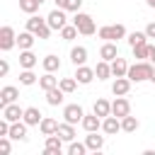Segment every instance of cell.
<instances>
[{"label": "cell", "instance_id": "1", "mask_svg": "<svg viewBox=\"0 0 155 155\" xmlns=\"http://www.w3.org/2000/svg\"><path fill=\"white\" fill-rule=\"evenodd\" d=\"M150 75H153V63H148V61H138V63L128 65V73H126V78L131 82H145V80H150Z\"/></svg>", "mask_w": 155, "mask_h": 155}, {"label": "cell", "instance_id": "2", "mask_svg": "<svg viewBox=\"0 0 155 155\" xmlns=\"http://www.w3.org/2000/svg\"><path fill=\"white\" fill-rule=\"evenodd\" d=\"M27 29L29 31H34L36 34V39H48L51 36V27H48V22L46 19H41L39 15H29V19H27Z\"/></svg>", "mask_w": 155, "mask_h": 155}, {"label": "cell", "instance_id": "3", "mask_svg": "<svg viewBox=\"0 0 155 155\" xmlns=\"http://www.w3.org/2000/svg\"><path fill=\"white\" fill-rule=\"evenodd\" d=\"M73 24L78 27V31L82 34V36H92L97 29H94V19L87 15V12H75V17H73Z\"/></svg>", "mask_w": 155, "mask_h": 155}, {"label": "cell", "instance_id": "4", "mask_svg": "<svg viewBox=\"0 0 155 155\" xmlns=\"http://www.w3.org/2000/svg\"><path fill=\"white\" fill-rule=\"evenodd\" d=\"M97 36L104 39V41H119V39L126 36V27L124 24H107V27L97 29Z\"/></svg>", "mask_w": 155, "mask_h": 155}, {"label": "cell", "instance_id": "5", "mask_svg": "<svg viewBox=\"0 0 155 155\" xmlns=\"http://www.w3.org/2000/svg\"><path fill=\"white\" fill-rule=\"evenodd\" d=\"M46 22H48V27H51L53 31H61V29L68 24V19H65V10H61V7L51 10L48 17H46Z\"/></svg>", "mask_w": 155, "mask_h": 155}, {"label": "cell", "instance_id": "6", "mask_svg": "<svg viewBox=\"0 0 155 155\" xmlns=\"http://www.w3.org/2000/svg\"><path fill=\"white\" fill-rule=\"evenodd\" d=\"M82 116H85V109H82L80 104H65V107H63V121H68V124H80Z\"/></svg>", "mask_w": 155, "mask_h": 155}, {"label": "cell", "instance_id": "7", "mask_svg": "<svg viewBox=\"0 0 155 155\" xmlns=\"http://www.w3.org/2000/svg\"><path fill=\"white\" fill-rule=\"evenodd\" d=\"M12 46H17V34H15V29L10 24H5L0 29V48L2 51H10Z\"/></svg>", "mask_w": 155, "mask_h": 155}, {"label": "cell", "instance_id": "8", "mask_svg": "<svg viewBox=\"0 0 155 155\" xmlns=\"http://www.w3.org/2000/svg\"><path fill=\"white\" fill-rule=\"evenodd\" d=\"M63 138L58 136V133H51V136H46V148H44V155H61L63 153Z\"/></svg>", "mask_w": 155, "mask_h": 155}, {"label": "cell", "instance_id": "9", "mask_svg": "<svg viewBox=\"0 0 155 155\" xmlns=\"http://www.w3.org/2000/svg\"><path fill=\"white\" fill-rule=\"evenodd\" d=\"M17 97H19V90L15 85H5L0 90V109L7 107V104H12V102H17Z\"/></svg>", "mask_w": 155, "mask_h": 155}, {"label": "cell", "instance_id": "10", "mask_svg": "<svg viewBox=\"0 0 155 155\" xmlns=\"http://www.w3.org/2000/svg\"><path fill=\"white\" fill-rule=\"evenodd\" d=\"M102 131H104L107 136L119 133V131H121V119H119V116H114V114L104 116V119H102Z\"/></svg>", "mask_w": 155, "mask_h": 155}, {"label": "cell", "instance_id": "11", "mask_svg": "<svg viewBox=\"0 0 155 155\" xmlns=\"http://www.w3.org/2000/svg\"><path fill=\"white\" fill-rule=\"evenodd\" d=\"M94 78H97V75H94V68H87V65H75V80H78L80 85H90Z\"/></svg>", "mask_w": 155, "mask_h": 155}, {"label": "cell", "instance_id": "12", "mask_svg": "<svg viewBox=\"0 0 155 155\" xmlns=\"http://www.w3.org/2000/svg\"><path fill=\"white\" fill-rule=\"evenodd\" d=\"M111 114L119 116V119H124L126 114H131V104H128V99H126V97H116V99L111 102Z\"/></svg>", "mask_w": 155, "mask_h": 155}, {"label": "cell", "instance_id": "13", "mask_svg": "<svg viewBox=\"0 0 155 155\" xmlns=\"http://www.w3.org/2000/svg\"><path fill=\"white\" fill-rule=\"evenodd\" d=\"M116 56H119V46H116V41H104V44H102V48H99V58L111 63Z\"/></svg>", "mask_w": 155, "mask_h": 155}, {"label": "cell", "instance_id": "14", "mask_svg": "<svg viewBox=\"0 0 155 155\" xmlns=\"http://www.w3.org/2000/svg\"><path fill=\"white\" fill-rule=\"evenodd\" d=\"M2 116L12 124V121H22V116H24V109L19 107V104H7V107H2Z\"/></svg>", "mask_w": 155, "mask_h": 155}, {"label": "cell", "instance_id": "15", "mask_svg": "<svg viewBox=\"0 0 155 155\" xmlns=\"http://www.w3.org/2000/svg\"><path fill=\"white\" fill-rule=\"evenodd\" d=\"M80 126H82L87 133H90V131H99V128H102V116H97L94 111H92V114H85L82 121H80Z\"/></svg>", "mask_w": 155, "mask_h": 155}, {"label": "cell", "instance_id": "16", "mask_svg": "<svg viewBox=\"0 0 155 155\" xmlns=\"http://www.w3.org/2000/svg\"><path fill=\"white\" fill-rule=\"evenodd\" d=\"M111 92L116 94V97H126L128 92H131V80L124 75V78H116L114 80V85H111Z\"/></svg>", "mask_w": 155, "mask_h": 155}, {"label": "cell", "instance_id": "17", "mask_svg": "<svg viewBox=\"0 0 155 155\" xmlns=\"http://www.w3.org/2000/svg\"><path fill=\"white\" fill-rule=\"evenodd\" d=\"M85 145L92 150V153H99L104 148V136H97V131H90L85 136Z\"/></svg>", "mask_w": 155, "mask_h": 155}, {"label": "cell", "instance_id": "18", "mask_svg": "<svg viewBox=\"0 0 155 155\" xmlns=\"http://www.w3.org/2000/svg\"><path fill=\"white\" fill-rule=\"evenodd\" d=\"M34 41H36V34H34V31H29V29L17 34V46H19V51L31 48V46H34Z\"/></svg>", "mask_w": 155, "mask_h": 155}, {"label": "cell", "instance_id": "19", "mask_svg": "<svg viewBox=\"0 0 155 155\" xmlns=\"http://www.w3.org/2000/svg\"><path fill=\"white\" fill-rule=\"evenodd\" d=\"M41 119H44V116H41V111H39L36 107H27V109H24L22 121H24L27 126H39V124H41Z\"/></svg>", "mask_w": 155, "mask_h": 155}, {"label": "cell", "instance_id": "20", "mask_svg": "<svg viewBox=\"0 0 155 155\" xmlns=\"http://www.w3.org/2000/svg\"><path fill=\"white\" fill-rule=\"evenodd\" d=\"M10 138H12V140H27V124H24V121H12V126H10Z\"/></svg>", "mask_w": 155, "mask_h": 155}, {"label": "cell", "instance_id": "21", "mask_svg": "<svg viewBox=\"0 0 155 155\" xmlns=\"http://www.w3.org/2000/svg\"><path fill=\"white\" fill-rule=\"evenodd\" d=\"M70 61H73V65H85L87 63V48L85 46H73L70 48Z\"/></svg>", "mask_w": 155, "mask_h": 155}, {"label": "cell", "instance_id": "22", "mask_svg": "<svg viewBox=\"0 0 155 155\" xmlns=\"http://www.w3.org/2000/svg\"><path fill=\"white\" fill-rule=\"evenodd\" d=\"M58 82H61V80H58V78H56L53 73H48V70H46V73H44V75L39 78V87H41L44 92H48V90L58 87Z\"/></svg>", "mask_w": 155, "mask_h": 155}, {"label": "cell", "instance_id": "23", "mask_svg": "<svg viewBox=\"0 0 155 155\" xmlns=\"http://www.w3.org/2000/svg\"><path fill=\"white\" fill-rule=\"evenodd\" d=\"M126 73H128V63H126V58H119V56H116V58L111 61V75H114V78H124Z\"/></svg>", "mask_w": 155, "mask_h": 155}, {"label": "cell", "instance_id": "24", "mask_svg": "<svg viewBox=\"0 0 155 155\" xmlns=\"http://www.w3.org/2000/svg\"><path fill=\"white\" fill-rule=\"evenodd\" d=\"M58 136H61V138H63L65 143L75 140V124H68V121L58 124Z\"/></svg>", "mask_w": 155, "mask_h": 155}, {"label": "cell", "instance_id": "25", "mask_svg": "<svg viewBox=\"0 0 155 155\" xmlns=\"http://www.w3.org/2000/svg\"><path fill=\"white\" fill-rule=\"evenodd\" d=\"M94 75H97V80H109L111 78V63L109 61H99L94 65Z\"/></svg>", "mask_w": 155, "mask_h": 155}, {"label": "cell", "instance_id": "26", "mask_svg": "<svg viewBox=\"0 0 155 155\" xmlns=\"http://www.w3.org/2000/svg\"><path fill=\"white\" fill-rule=\"evenodd\" d=\"M39 128H41V133H44V136L58 133V121H56V119H51V116H44V119H41V124H39Z\"/></svg>", "mask_w": 155, "mask_h": 155}, {"label": "cell", "instance_id": "27", "mask_svg": "<svg viewBox=\"0 0 155 155\" xmlns=\"http://www.w3.org/2000/svg\"><path fill=\"white\" fill-rule=\"evenodd\" d=\"M39 63V58L31 53V48H27V51H19V65L22 68H34Z\"/></svg>", "mask_w": 155, "mask_h": 155}, {"label": "cell", "instance_id": "28", "mask_svg": "<svg viewBox=\"0 0 155 155\" xmlns=\"http://www.w3.org/2000/svg\"><path fill=\"white\" fill-rule=\"evenodd\" d=\"M41 65H44V70L56 73V70H61V58H58V56H53V53H48V56H44Z\"/></svg>", "mask_w": 155, "mask_h": 155}, {"label": "cell", "instance_id": "29", "mask_svg": "<svg viewBox=\"0 0 155 155\" xmlns=\"http://www.w3.org/2000/svg\"><path fill=\"white\" fill-rule=\"evenodd\" d=\"M92 111H94L97 116H102V119H104V116H109V114H111V102H107V99H102V97H99V99L94 102Z\"/></svg>", "mask_w": 155, "mask_h": 155}, {"label": "cell", "instance_id": "30", "mask_svg": "<svg viewBox=\"0 0 155 155\" xmlns=\"http://www.w3.org/2000/svg\"><path fill=\"white\" fill-rule=\"evenodd\" d=\"M138 126H140V121H138L136 116H131V114H126V116L121 119V131H126V133H136Z\"/></svg>", "mask_w": 155, "mask_h": 155}, {"label": "cell", "instance_id": "31", "mask_svg": "<svg viewBox=\"0 0 155 155\" xmlns=\"http://www.w3.org/2000/svg\"><path fill=\"white\" fill-rule=\"evenodd\" d=\"M63 94H65V92H63L61 87H53V90L46 92V102H48L51 107H58V104H63Z\"/></svg>", "mask_w": 155, "mask_h": 155}, {"label": "cell", "instance_id": "32", "mask_svg": "<svg viewBox=\"0 0 155 155\" xmlns=\"http://www.w3.org/2000/svg\"><path fill=\"white\" fill-rule=\"evenodd\" d=\"M36 80H39V78L34 75V70H31V68H22V73H19V82H22V85H27V87H29V85H34Z\"/></svg>", "mask_w": 155, "mask_h": 155}, {"label": "cell", "instance_id": "33", "mask_svg": "<svg viewBox=\"0 0 155 155\" xmlns=\"http://www.w3.org/2000/svg\"><path fill=\"white\" fill-rule=\"evenodd\" d=\"M58 87L65 92V94H70V92H75V87H78V80H75V75L73 78H61V82H58Z\"/></svg>", "mask_w": 155, "mask_h": 155}, {"label": "cell", "instance_id": "34", "mask_svg": "<svg viewBox=\"0 0 155 155\" xmlns=\"http://www.w3.org/2000/svg\"><path fill=\"white\" fill-rule=\"evenodd\" d=\"M39 0H19V10L22 12H27V15H36V10H39Z\"/></svg>", "mask_w": 155, "mask_h": 155}, {"label": "cell", "instance_id": "35", "mask_svg": "<svg viewBox=\"0 0 155 155\" xmlns=\"http://www.w3.org/2000/svg\"><path fill=\"white\" fill-rule=\"evenodd\" d=\"M78 34H80V31H78V27H75V24H65V27L61 29V36H63L65 41H73V39H78Z\"/></svg>", "mask_w": 155, "mask_h": 155}, {"label": "cell", "instance_id": "36", "mask_svg": "<svg viewBox=\"0 0 155 155\" xmlns=\"http://www.w3.org/2000/svg\"><path fill=\"white\" fill-rule=\"evenodd\" d=\"M145 41H148V34H145V31H131V34H128V44H131V48L138 46V44H145Z\"/></svg>", "mask_w": 155, "mask_h": 155}, {"label": "cell", "instance_id": "37", "mask_svg": "<svg viewBox=\"0 0 155 155\" xmlns=\"http://www.w3.org/2000/svg\"><path fill=\"white\" fill-rule=\"evenodd\" d=\"M90 148L85 145V143H78V140H70V145H68V155H85Z\"/></svg>", "mask_w": 155, "mask_h": 155}, {"label": "cell", "instance_id": "38", "mask_svg": "<svg viewBox=\"0 0 155 155\" xmlns=\"http://www.w3.org/2000/svg\"><path fill=\"white\" fill-rule=\"evenodd\" d=\"M133 56H136L138 61H145V58H148V41H145V44L133 46Z\"/></svg>", "mask_w": 155, "mask_h": 155}, {"label": "cell", "instance_id": "39", "mask_svg": "<svg viewBox=\"0 0 155 155\" xmlns=\"http://www.w3.org/2000/svg\"><path fill=\"white\" fill-rule=\"evenodd\" d=\"M10 136H0V153L2 155H10V150H12V145H10Z\"/></svg>", "mask_w": 155, "mask_h": 155}, {"label": "cell", "instance_id": "40", "mask_svg": "<svg viewBox=\"0 0 155 155\" xmlns=\"http://www.w3.org/2000/svg\"><path fill=\"white\" fill-rule=\"evenodd\" d=\"M80 7H82V0H68L65 2V10L68 12H80Z\"/></svg>", "mask_w": 155, "mask_h": 155}, {"label": "cell", "instance_id": "41", "mask_svg": "<svg viewBox=\"0 0 155 155\" xmlns=\"http://www.w3.org/2000/svg\"><path fill=\"white\" fill-rule=\"evenodd\" d=\"M7 73H10V63H7V61H5V58H2V61H0V75H2V78H5V75H7Z\"/></svg>", "mask_w": 155, "mask_h": 155}, {"label": "cell", "instance_id": "42", "mask_svg": "<svg viewBox=\"0 0 155 155\" xmlns=\"http://www.w3.org/2000/svg\"><path fill=\"white\" fill-rule=\"evenodd\" d=\"M145 34H148V39H155V22H148V27H145Z\"/></svg>", "mask_w": 155, "mask_h": 155}, {"label": "cell", "instance_id": "43", "mask_svg": "<svg viewBox=\"0 0 155 155\" xmlns=\"http://www.w3.org/2000/svg\"><path fill=\"white\" fill-rule=\"evenodd\" d=\"M148 61L155 63V44H148Z\"/></svg>", "mask_w": 155, "mask_h": 155}, {"label": "cell", "instance_id": "44", "mask_svg": "<svg viewBox=\"0 0 155 155\" xmlns=\"http://www.w3.org/2000/svg\"><path fill=\"white\" fill-rule=\"evenodd\" d=\"M53 2H56V7H61V10H65V2H68V0H53Z\"/></svg>", "mask_w": 155, "mask_h": 155}, {"label": "cell", "instance_id": "45", "mask_svg": "<svg viewBox=\"0 0 155 155\" xmlns=\"http://www.w3.org/2000/svg\"><path fill=\"white\" fill-rule=\"evenodd\" d=\"M150 82H155V63H153V75H150Z\"/></svg>", "mask_w": 155, "mask_h": 155}, {"label": "cell", "instance_id": "46", "mask_svg": "<svg viewBox=\"0 0 155 155\" xmlns=\"http://www.w3.org/2000/svg\"><path fill=\"white\" fill-rule=\"evenodd\" d=\"M145 5L148 7H155V0H145Z\"/></svg>", "mask_w": 155, "mask_h": 155}, {"label": "cell", "instance_id": "47", "mask_svg": "<svg viewBox=\"0 0 155 155\" xmlns=\"http://www.w3.org/2000/svg\"><path fill=\"white\" fill-rule=\"evenodd\" d=\"M39 2H46V0H39Z\"/></svg>", "mask_w": 155, "mask_h": 155}]
</instances>
